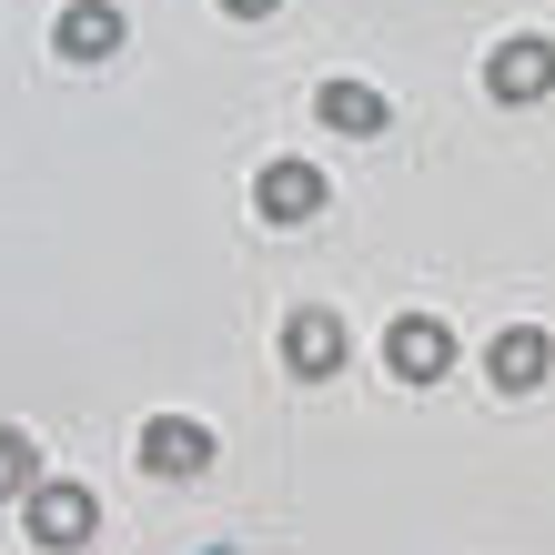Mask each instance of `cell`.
Here are the masks:
<instances>
[{
	"mask_svg": "<svg viewBox=\"0 0 555 555\" xmlns=\"http://www.w3.org/2000/svg\"><path fill=\"white\" fill-rule=\"evenodd\" d=\"M21 515H30V545H41V555H72V545H91V526H102L91 485H72V475H41L21 495Z\"/></svg>",
	"mask_w": 555,
	"mask_h": 555,
	"instance_id": "obj_1",
	"label": "cell"
},
{
	"mask_svg": "<svg viewBox=\"0 0 555 555\" xmlns=\"http://www.w3.org/2000/svg\"><path fill=\"white\" fill-rule=\"evenodd\" d=\"M142 475H162V485L212 475V435H203L192 414H152V424H142Z\"/></svg>",
	"mask_w": 555,
	"mask_h": 555,
	"instance_id": "obj_2",
	"label": "cell"
},
{
	"mask_svg": "<svg viewBox=\"0 0 555 555\" xmlns=\"http://www.w3.org/2000/svg\"><path fill=\"white\" fill-rule=\"evenodd\" d=\"M283 374H304V384L344 374V323L323 313V304H293L283 313Z\"/></svg>",
	"mask_w": 555,
	"mask_h": 555,
	"instance_id": "obj_3",
	"label": "cell"
},
{
	"mask_svg": "<svg viewBox=\"0 0 555 555\" xmlns=\"http://www.w3.org/2000/svg\"><path fill=\"white\" fill-rule=\"evenodd\" d=\"M485 91H495V102H545V91H555V41H535V30L495 41V61H485Z\"/></svg>",
	"mask_w": 555,
	"mask_h": 555,
	"instance_id": "obj_4",
	"label": "cell"
},
{
	"mask_svg": "<svg viewBox=\"0 0 555 555\" xmlns=\"http://www.w3.org/2000/svg\"><path fill=\"white\" fill-rule=\"evenodd\" d=\"M323 203H334V182H323V162H273V172L253 182V212H263V222H313Z\"/></svg>",
	"mask_w": 555,
	"mask_h": 555,
	"instance_id": "obj_5",
	"label": "cell"
},
{
	"mask_svg": "<svg viewBox=\"0 0 555 555\" xmlns=\"http://www.w3.org/2000/svg\"><path fill=\"white\" fill-rule=\"evenodd\" d=\"M384 364H395V384H435L454 364V334L435 313H395V334H384Z\"/></svg>",
	"mask_w": 555,
	"mask_h": 555,
	"instance_id": "obj_6",
	"label": "cell"
},
{
	"mask_svg": "<svg viewBox=\"0 0 555 555\" xmlns=\"http://www.w3.org/2000/svg\"><path fill=\"white\" fill-rule=\"evenodd\" d=\"M545 364H555V344L535 334V323H505V334L485 344V384H495V395H535Z\"/></svg>",
	"mask_w": 555,
	"mask_h": 555,
	"instance_id": "obj_7",
	"label": "cell"
},
{
	"mask_svg": "<svg viewBox=\"0 0 555 555\" xmlns=\"http://www.w3.org/2000/svg\"><path fill=\"white\" fill-rule=\"evenodd\" d=\"M51 41H61V61H112L121 51V11H112V0H72Z\"/></svg>",
	"mask_w": 555,
	"mask_h": 555,
	"instance_id": "obj_8",
	"label": "cell"
},
{
	"mask_svg": "<svg viewBox=\"0 0 555 555\" xmlns=\"http://www.w3.org/2000/svg\"><path fill=\"white\" fill-rule=\"evenodd\" d=\"M313 112L334 121V132H353V142L384 132V91H374V81H323V91H313Z\"/></svg>",
	"mask_w": 555,
	"mask_h": 555,
	"instance_id": "obj_9",
	"label": "cell"
},
{
	"mask_svg": "<svg viewBox=\"0 0 555 555\" xmlns=\"http://www.w3.org/2000/svg\"><path fill=\"white\" fill-rule=\"evenodd\" d=\"M30 485H41V444H30L21 424H0V505L30 495Z\"/></svg>",
	"mask_w": 555,
	"mask_h": 555,
	"instance_id": "obj_10",
	"label": "cell"
},
{
	"mask_svg": "<svg viewBox=\"0 0 555 555\" xmlns=\"http://www.w3.org/2000/svg\"><path fill=\"white\" fill-rule=\"evenodd\" d=\"M222 11H233V21H263V11H273V0H222Z\"/></svg>",
	"mask_w": 555,
	"mask_h": 555,
	"instance_id": "obj_11",
	"label": "cell"
}]
</instances>
